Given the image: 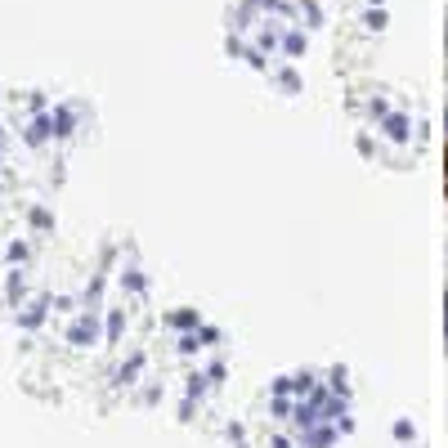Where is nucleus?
I'll use <instances>...</instances> for the list:
<instances>
[{"label":"nucleus","mask_w":448,"mask_h":448,"mask_svg":"<svg viewBox=\"0 0 448 448\" xmlns=\"http://www.w3.org/2000/svg\"><path fill=\"white\" fill-rule=\"evenodd\" d=\"M386 130H390L394 139H408V121L404 117H386Z\"/></svg>","instance_id":"nucleus-1"},{"label":"nucleus","mask_w":448,"mask_h":448,"mask_svg":"<svg viewBox=\"0 0 448 448\" xmlns=\"http://www.w3.org/2000/svg\"><path fill=\"white\" fill-rule=\"evenodd\" d=\"M444 189H448V157H444Z\"/></svg>","instance_id":"nucleus-2"}]
</instances>
